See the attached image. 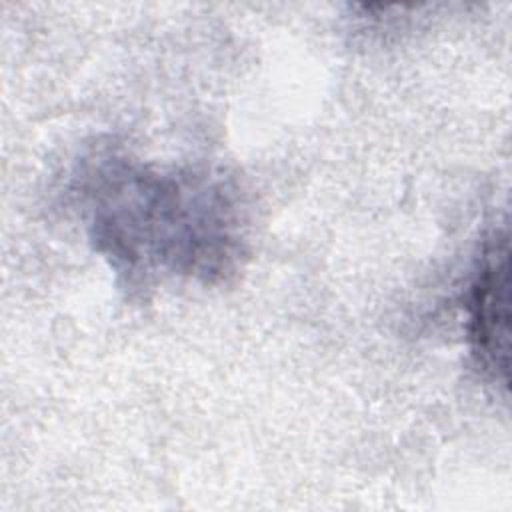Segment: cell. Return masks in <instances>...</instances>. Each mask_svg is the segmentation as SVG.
Wrapping results in <instances>:
<instances>
[{"instance_id": "cell-1", "label": "cell", "mask_w": 512, "mask_h": 512, "mask_svg": "<svg viewBox=\"0 0 512 512\" xmlns=\"http://www.w3.org/2000/svg\"><path fill=\"white\" fill-rule=\"evenodd\" d=\"M88 236L126 280L216 282L244 254V210L230 180L208 170H158L126 154L92 158L76 176Z\"/></svg>"}, {"instance_id": "cell-2", "label": "cell", "mask_w": 512, "mask_h": 512, "mask_svg": "<svg viewBox=\"0 0 512 512\" xmlns=\"http://www.w3.org/2000/svg\"><path fill=\"white\" fill-rule=\"evenodd\" d=\"M468 342L478 368L496 384H508V236L496 230L484 244L466 296Z\"/></svg>"}]
</instances>
